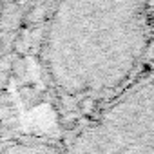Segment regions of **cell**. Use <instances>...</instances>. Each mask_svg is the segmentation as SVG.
Listing matches in <instances>:
<instances>
[{"instance_id": "1", "label": "cell", "mask_w": 154, "mask_h": 154, "mask_svg": "<svg viewBox=\"0 0 154 154\" xmlns=\"http://www.w3.org/2000/svg\"><path fill=\"white\" fill-rule=\"evenodd\" d=\"M147 0H62L44 40V62L56 91L94 98L118 89L145 47Z\"/></svg>"}, {"instance_id": "2", "label": "cell", "mask_w": 154, "mask_h": 154, "mask_svg": "<svg viewBox=\"0 0 154 154\" xmlns=\"http://www.w3.org/2000/svg\"><path fill=\"white\" fill-rule=\"evenodd\" d=\"M67 154H154V78L129 87L76 131Z\"/></svg>"}, {"instance_id": "3", "label": "cell", "mask_w": 154, "mask_h": 154, "mask_svg": "<svg viewBox=\"0 0 154 154\" xmlns=\"http://www.w3.org/2000/svg\"><path fill=\"white\" fill-rule=\"evenodd\" d=\"M0 154H65L42 140H9L0 145Z\"/></svg>"}]
</instances>
